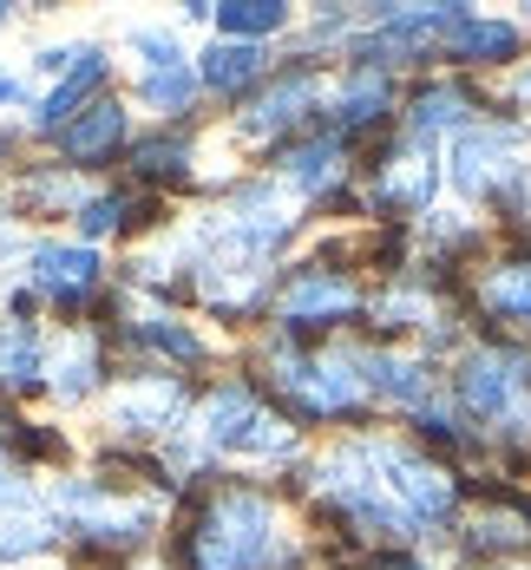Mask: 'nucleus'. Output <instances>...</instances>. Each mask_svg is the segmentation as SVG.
Masks as SVG:
<instances>
[{"label": "nucleus", "instance_id": "obj_1", "mask_svg": "<svg viewBox=\"0 0 531 570\" xmlns=\"http://www.w3.org/2000/svg\"><path fill=\"white\" fill-rule=\"evenodd\" d=\"M276 551V512L256 492H217L190 524V570H263Z\"/></svg>", "mask_w": 531, "mask_h": 570}, {"label": "nucleus", "instance_id": "obj_2", "mask_svg": "<svg viewBox=\"0 0 531 570\" xmlns=\"http://www.w3.org/2000/svg\"><path fill=\"white\" fill-rule=\"evenodd\" d=\"M204 446H217L230 459H276V453H289V426L249 387H224L204 406Z\"/></svg>", "mask_w": 531, "mask_h": 570}, {"label": "nucleus", "instance_id": "obj_3", "mask_svg": "<svg viewBox=\"0 0 531 570\" xmlns=\"http://www.w3.org/2000/svg\"><path fill=\"white\" fill-rule=\"evenodd\" d=\"M460 400H466L479 420H512L519 400L531 394V354H512V347H479L460 361Z\"/></svg>", "mask_w": 531, "mask_h": 570}, {"label": "nucleus", "instance_id": "obj_4", "mask_svg": "<svg viewBox=\"0 0 531 570\" xmlns=\"http://www.w3.org/2000/svg\"><path fill=\"white\" fill-rule=\"evenodd\" d=\"M59 505L72 518V531H86V538H99V544H131L151 512L145 505H131V499H118V492H99L92 479H66L59 485Z\"/></svg>", "mask_w": 531, "mask_h": 570}, {"label": "nucleus", "instance_id": "obj_5", "mask_svg": "<svg viewBox=\"0 0 531 570\" xmlns=\"http://www.w3.org/2000/svg\"><path fill=\"white\" fill-rule=\"evenodd\" d=\"M276 367H283L276 381L302 400V413H348V406H361V394H367L361 374L342 367V361H295V354H283Z\"/></svg>", "mask_w": 531, "mask_h": 570}, {"label": "nucleus", "instance_id": "obj_6", "mask_svg": "<svg viewBox=\"0 0 531 570\" xmlns=\"http://www.w3.org/2000/svg\"><path fill=\"white\" fill-rule=\"evenodd\" d=\"M512 145H519V131H512V125H492V131H460V145H453V184H460L466 197L499 190V184L512 177Z\"/></svg>", "mask_w": 531, "mask_h": 570}, {"label": "nucleus", "instance_id": "obj_7", "mask_svg": "<svg viewBox=\"0 0 531 570\" xmlns=\"http://www.w3.org/2000/svg\"><path fill=\"white\" fill-rule=\"evenodd\" d=\"M33 288H47V295H59V302H79V295H92V283H99V256L79 243H40L33 249Z\"/></svg>", "mask_w": 531, "mask_h": 570}, {"label": "nucleus", "instance_id": "obj_8", "mask_svg": "<svg viewBox=\"0 0 531 570\" xmlns=\"http://www.w3.org/2000/svg\"><path fill=\"white\" fill-rule=\"evenodd\" d=\"M354 308V283L342 276H322V269H302L289 288H283V322L308 328V322H335Z\"/></svg>", "mask_w": 531, "mask_h": 570}, {"label": "nucleus", "instance_id": "obj_9", "mask_svg": "<svg viewBox=\"0 0 531 570\" xmlns=\"http://www.w3.org/2000/svg\"><path fill=\"white\" fill-rule=\"evenodd\" d=\"M59 145H66V158H72V165H99V158H112L118 145H125V106L99 99V106L72 112V125L59 131Z\"/></svg>", "mask_w": 531, "mask_h": 570}, {"label": "nucleus", "instance_id": "obj_10", "mask_svg": "<svg viewBox=\"0 0 531 570\" xmlns=\"http://www.w3.org/2000/svg\"><path fill=\"white\" fill-rule=\"evenodd\" d=\"M177 406H184L177 381H145L112 400V426L118 433H165V426H177Z\"/></svg>", "mask_w": 531, "mask_h": 570}, {"label": "nucleus", "instance_id": "obj_11", "mask_svg": "<svg viewBox=\"0 0 531 570\" xmlns=\"http://www.w3.org/2000/svg\"><path fill=\"white\" fill-rule=\"evenodd\" d=\"M315 106V72H289V79H276L263 99H249V112H243V131L249 138H269V131H283L295 118Z\"/></svg>", "mask_w": 531, "mask_h": 570}, {"label": "nucleus", "instance_id": "obj_12", "mask_svg": "<svg viewBox=\"0 0 531 570\" xmlns=\"http://www.w3.org/2000/svg\"><path fill=\"white\" fill-rule=\"evenodd\" d=\"M354 367H361V387L401 400V406H426V394H433L426 367H420V361H401V354H361Z\"/></svg>", "mask_w": 531, "mask_h": 570}, {"label": "nucleus", "instance_id": "obj_13", "mask_svg": "<svg viewBox=\"0 0 531 570\" xmlns=\"http://www.w3.org/2000/svg\"><path fill=\"white\" fill-rule=\"evenodd\" d=\"M440 47H446L453 59H472V66H479V59H512V47H519V27H512V20H472V13H466V20L440 40Z\"/></svg>", "mask_w": 531, "mask_h": 570}, {"label": "nucleus", "instance_id": "obj_14", "mask_svg": "<svg viewBox=\"0 0 531 570\" xmlns=\"http://www.w3.org/2000/svg\"><path fill=\"white\" fill-rule=\"evenodd\" d=\"M263 47H243V40H217L210 53H204V86L210 92H243V86H256L263 79Z\"/></svg>", "mask_w": 531, "mask_h": 570}, {"label": "nucleus", "instance_id": "obj_15", "mask_svg": "<svg viewBox=\"0 0 531 570\" xmlns=\"http://www.w3.org/2000/svg\"><path fill=\"white\" fill-rule=\"evenodd\" d=\"M40 374H47L40 335H33L27 322H7V328H0V387H33Z\"/></svg>", "mask_w": 531, "mask_h": 570}, {"label": "nucleus", "instance_id": "obj_16", "mask_svg": "<svg viewBox=\"0 0 531 570\" xmlns=\"http://www.w3.org/2000/svg\"><path fill=\"white\" fill-rule=\"evenodd\" d=\"M99 72H106V59H99L92 47H86V53H79V66H72L66 79H59V86L47 92V99H40V125H47V131H66V125H72V106L86 99V86H92Z\"/></svg>", "mask_w": 531, "mask_h": 570}, {"label": "nucleus", "instance_id": "obj_17", "mask_svg": "<svg viewBox=\"0 0 531 570\" xmlns=\"http://www.w3.org/2000/svg\"><path fill=\"white\" fill-rule=\"evenodd\" d=\"M283 177H289L295 190H328V184L342 177V145H335V138L295 145L289 158H283Z\"/></svg>", "mask_w": 531, "mask_h": 570}, {"label": "nucleus", "instance_id": "obj_18", "mask_svg": "<svg viewBox=\"0 0 531 570\" xmlns=\"http://www.w3.org/2000/svg\"><path fill=\"white\" fill-rule=\"evenodd\" d=\"M53 374V387L66 400H86L92 387H99V347H92V335H72V342L59 347V361L47 367Z\"/></svg>", "mask_w": 531, "mask_h": 570}, {"label": "nucleus", "instance_id": "obj_19", "mask_svg": "<svg viewBox=\"0 0 531 570\" xmlns=\"http://www.w3.org/2000/svg\"><path fill=\"white\" fill-rule=\"evenodd\" d=\"M283 20H289V7H276V0H230V7H217L224 40H243V47H256V40L276 33Z\"/></svg>", "mask_w": 531, "mask_h": 570}, {"label": "nucleus", "instance_id": "obj_20", "mask_svg": "<svg viewBox=\"0 0 531 570\" xmlns=\"http://www.w3.org/2000/svg\"><path fill=\"white\" fill-rule=\"evenodd\" d=\"M13 505H27V499H13ZM13 505H0V558H40L47 544H53L59 531H53V518H40V512H20L13 518Z\"/></svg>", "mask_w": 531, "mask_h": 570}, {"label": "nucleus", "instance_id": "obj_21", "mask_svg": "<svg viewBox=\"0 0 531 570\" xmlns=\"http://www.w3.org/2000/svg\"><path fill=\"white\" fill-rule=\"evenodd\" d=\"M413 138H433V131H460L466 125V92L460 86H433V92H420L413 99Z\"/></svg>", "mask_w": 531, "mask_h": 570}, {"label": "nucleus", "instance_id": "obj_22", "mask_svg": "<svg viewBox=\"0 0 531 570\" xmlns=\"http://www.w3.org/2000/svg\"><path fill=\"white\" fill-rule=\"evenodd\" d=\"M381 197H387V204H407V210H420V204L433 197V171H426V158H394V165L381 171Z\"/></svg>", "mask_w": 531, "mask_h": 570}, {"label": "nucleus", "instance_id": "obj_23", "mask_svg": "<svg viewBox=\"0 0 531 570\" xmlns=\"http://www.w3.org/2000/svg\"><path fill=\"white\" fill-rule=\"evenodd\" d=\"M485 308L512 315V322H531V263H512L485 283Z\"/></svg>", "mask_w": 531, "mask_h": 570}, {"label": "nucleus", "instance_id": "obj_24", "mask_svg": "<svg viewBox=\"0 0 531 570\" xmlns=\"http://www.w3.org/2000/svg\"><path fill=\"white\" fill-rule=\"evenodd\" d=\"M387 112V79L381 72H354L348 92H342V125H374Z\"/></svg>", "mask_w": 531, "mask_h": 570}, {"label": "nucleus", "instance_id": "obj_25", "mask_svg": "<svg viewBox=\"0 0 531 570\" xmlns=\"http://www.w3.org/2000/svg\"><path fill=\"white\" fill-rule=\"evenodd\" d=\"M145 106H158V112H184L190 106V92H197V79H190V66H158V72H145Z\"/></svg>", "mask_w": 531, "mask_h": 570}, {"label": "nucleus", "instance_id": "obj_26", "mask_svg": "<svg viewBox=\"0 0 531 570\" xmlns=\"http://www.w3.org/2000/svg\"><path fill=\"white\" fill-rule=\"evenodd\" d=\"M131 165H138V177H184L190 145H184V138H145V145L131 151Z\"/></svg>", "mask_w": 531, "mask_h": 570}, {"label": "nucleus", "instance_id": "obj_27", "mask_svg": "<svg viewBox=\"0 0 531 570\" xmlns=\"http://www.w3.org/2000/svg\"><path fill=\"white\" fill-rule=\"evenodd\" d=\"M138 335H145L151 347H165V354H177V361H197V354H204V342H197L190 328H177V322H165V315H151V322H145Z\"/></svg>", "mask_w": 531, "mask_h": 570}, {"label": "nucleus", "instance_id": "obj_28", "mask_svg": "<svg viewBox=\"0 0 531 570\" xmlns=\"http://www.w3.org/2000/svg\"><path fill=\"white\" fill-rule=\"evenodd\" d=\"M125 210H131L125 197H92V204H79V229L86 236H106V229L125 224Z\"/></svg>", "mask_w": 531, "mask_h": 570}, {"label": "nucleus", "instance_id": "obj_29", "mask_svg": "<svg viewBox=\"0 0 531 570\" xmlns=\"http://www.w3.org/2000/svg\"><path fill=\"white\" fill-rule=\"evenodd\" d=\"M20 92H27V86H20L13 72H0V106H7V99H20Z\"/></svg>", "mask_w": 531, "mask_h": 570}, {"label": "nucleus", "instance_id": "obj_30", "mask_svg": "<svg viewBox=\"0 0 531 570\" xmlns=\"http://www.w3.org/2000/svg\"><path fill=\"white\" fill-rule=\"evenodd\" d=\"M512 99H525V106H531V66L519 72V79H512Z\"/></svg>", "mask_w": 531, "mask_h": 570}, {"label": "nucleus", "instance_id": "obj_31", "mask_svg": "<svg viewBox=\"0 0 531 570\" xmlns=\"http://www.w3.org/2000/svg\"><path fill=\"white\" fill-rule=\"evenodd\" d=\"M394 570H413V564H394Z\"/></svg>", "mask_w": 531, "mask_h": 570}, {"label": "nucleus", "instance_id": "obj_32", "mask_svg": "<svg viewBox=\"0 0 531 570\" xmlns=\"http://www.w3.org/2000/svg\"><path fill=\"white\" fill-rule=\"evenodd\" d=\"M0 20H7V7H0Z\"/></svg>", "mask_w": 531, "mask_h": 570}]
</instances>
